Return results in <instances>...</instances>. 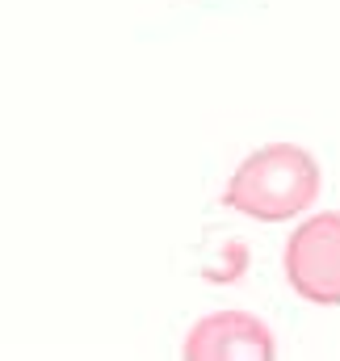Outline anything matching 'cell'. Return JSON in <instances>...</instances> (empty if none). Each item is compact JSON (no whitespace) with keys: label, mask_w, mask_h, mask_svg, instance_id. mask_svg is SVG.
Returning a JSON list of instances; mask_svg holds the SVG:
<instances>
[{"label":"cell","mask_w":340,"mask_h":361,"mask_svg":"<svg viewBox=\"0 0 340 361\" xmlns=\"http://www.w3.org/2000/svg\"><path fill=\"white\" fill-rule=\"evenodd\" d=\"M315 197H320V164L311 152L294 143H269L253 152L223 189V206L260 223H281L290 214H303Z\"/></svg>","instance_id":"cell-1"},{"label":"cell","mask_w":340,"mask_h":361,"mask_svg":"<svg viewBox=\"0 0 340 361\" xmlns=\"http://www.w3.org/2000/svg\"><path fill=\"white\" fill-rule=\"evenodd\" d=\"M286 281L315 307H340V210L307 219L281 252Z\"/></svg>","instance_id":"cell-2"},{"label":"cell","mask_w":340,"mask_h":361,"mask_svg":"<svg viewBox=\"0 0 340 361\" xmlns=\"http://www.w3.org/2000/svg\"><path fill=\"white\" fill-rule=\"evenodd\" d=\"M181 353H185V361H269L273 357V336L256 315L219 311V315H206L189 328Z\"/></svg>","instance_id":"cell-3"}]
</instances>
